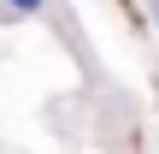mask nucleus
<instances>
[{"mask_svg":"<svg viewBox=\"0 0 159 154\" xmlns=\"http://www.w3.org/2000/svg\"><path fill=\"white\" fill-rule=\"evenodd\" d=\"M12 6H18V12H24V18H30V12H41V6H47V0H12Z\"/></svg>","mask_w":159,"mask_h":154,"instance_id":"1","label":"nucleus"}]
</instances>
